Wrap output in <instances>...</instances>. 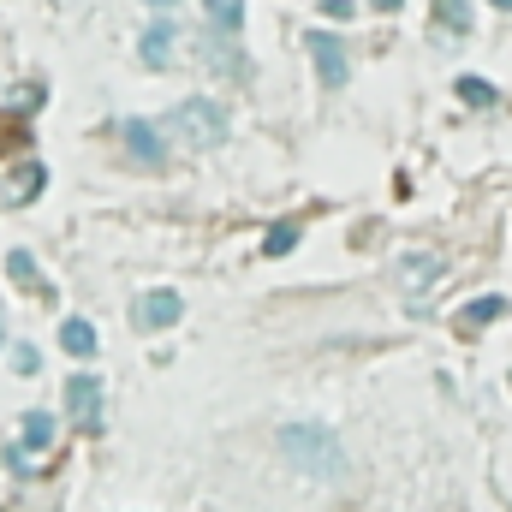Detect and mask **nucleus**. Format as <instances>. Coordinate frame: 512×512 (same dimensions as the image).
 Returning a JSON list of instances; mask_svg holds the SVG:
<instances>
[{
	"instance_id": "obj_7",
	"label": "nucleus",
	"mask_w": 512,
	"mask_h": 512,
	"mask_svg": "<svg viewBox=\"0 0 512 512\" xmlns=\"http://www.w3.org/2000/svg\"><path fill=\"white\" fill-rule=\"evenodd\" d=\"M173 42H179V30H173L167 18H155V24L137 36V60H143L149 72H161V66H173Z\"/></svg>"
},
{
	"instance_id": "obj_2",
	"label": "nucleus",
	"mask_w": 512,
	"mask_h": 512,
	"mask_svg": "<svg viewBox=\"0 0 512 512\" xmlns=\"http://www.w3.org/2000/svg\"><path fill=\"white\" fill-rule=\"evenodd\" d=\"M227 108L221 102H209V96H191V102H179L173 114H167V137L173 143H185V149H221L227 143Z\"/></svg>"
},
{
	"instance_id": "obj_22",
	"label": "nucleus",
	"mask_w": 512,
	"mask_h": 512,
	"mask_svg": "<svg viewBox=\"0 0 512 512\" xmlns=\"http://www.w3.org/2000/svg\"><path fill=\"white\" fill-rule=\"evenodd\" d=\"M149 6H155V12H167V6H179V0H149Z\"/></svg>"
},
{
	"instance_id": "obj_8",
	"label": "nucleus",
	"mask_w": 512,
	"mask_h": 512,
	"mask_svg": "<svg viewBox=\"0 0 512 512\" xmlns=\"http://www.w3.org/2000/svg\"><path fill=\"white\" fill-rule=\"evenodd\" d=\"M18 429H24V435H18V447H12V465H24V453H48V447H54V417H48V411H24Z\"/></svg>"
},
{
	"instance_id": "obj_3",
	"label": "nucleus",
	"mask_w": 512,
	"mask_h": 512,
	"mask_svg": "<svg viewBox=\"0 0 512 512\" xmlns=\"http://www.w3.org/2000/svg\"><path fill=\"white\" fill-rule=\"evenodd\" d=\"M179 316H185V298L167 292V286H161V292H143V298L131 304V328H137V334H161V328H173Z\"/></svg>"
},
{
	"instance_id": "obj_18",
	"label": "nucleus",
	"mask_w": 512,
	"mask_h": 512,
	"mask_svg": "<svg viewBox=\"0 0 512 512\" xmlns=\"http://www.w3.org/2000/svg\"><path fill=\"white\" fill-rule=\"evenodd\" d=\"M298 245V221H280V227H268V239H262V256H286Z\"/></svg>"
},
{
	"instance_id": "obj_5",
	"label": "nucleus",
	"mask_w": 512,
	"mask_h": 512,
	"mask_svg": "<svg viewBox=\"0 0 512 512\" xmlns=\"http://www.w3.org/2000/svg\"><path fill=\"white\" fill-rule=\"evenodd\" d=\"M66 411H72V423L90 435V429H102V382L96 376H72L66 382Z\"/></svg>"
},
{
	"instance_id": "obj_10",
	"label": "nucleus",
	"mask_w": 512,
	"mask_h": 512,
	"mask_svg": "<svg viewBox=\"0 0 512 512\" xmlns=\"http://www.w3.org/2000/svg\"><path fill=\"white\" fill-rule=\"evenodd\" d=\"M42 185H48V167H42V161H18V167L6 173V203H30Z\"/></svg>"
},
{
	"instance_id": "obj_4",
	"label": "nucleus",
	"mask_w": 512,
	"mask_h": 512,
	"mask_svg": "<svg viewBox=\"0 0 512 512\" xmlns=\"http://www.w3.org/2000/svg\"><path fill=\"white\" fill-rule=\"evenodd\" d=\"M304 48H310L316 72H322V84H328V90H340V84H346V72H352V66H346V42H340V36H328V30H310V36H304Z\"/></svg>"
},
{
	"instance_id": "obj_14",
	"label": "nucleus",
	"mask_w": 512,
	"mask_h": 512,
	"mask_svg": "<svg viewBox=\"0 0 512 512\" xmlns=\"http://www.w3.org/2000/svg\"><path fill=\"white\" fill-rule=\"evenodd\" d=\"M453 90H459V102H471V108H501V90H495L489 78H471V72H465Z\"/></svg>"
},
{
	"instance_id": "obj_1",
	"label": "nucleus",
	"mask_w": 512,
	"mask_h": 512,
	"mask_svg": "<svg viewBox=\"0 0 512 512\" xmlns=\"http://www.w3.org/2000/svg\"><path fill=\"white\" fill-rule=\"evenodd\" d=\"M280 459L286 465H298L304 477H346V447H340V435L334 429H322V423H286L280 429Z\"/></svg>"
},
{
	"instance_id": "obj_15",
	"label": "nucleus",
	"mask_w": 512,
	"mask_h": 512,
	"mask_svg": "<svg viewBox=\"0 0 512 512\" xmlns=\"http://www.w3.org/2000/svg\"><path fill=\"white\" fill-rule=\"evenodd\" d=\"M435 274H441V262H435V256H405V262H399V280H405L411 292H423Z\"/></svg>"
},
{
	"instance_id": "obj_20",
	"label": "nucleus",
	"mask_w": 512,
	"mask_h": 512,
	"mask_svg": "<svg viewBox=\"0 0 512 512\" xmlns=\"http://www.w3.org/2000/svg\"><path fill=\"white\" fill-rule=\"evenodd\" d=\"M12 370H18V376H30V370H36V352H30V346H18V352H12Z\"/></svg>"
},
{
	"instance_id": "obj_16",
	"label": "nucleus",
	"mask_w": 512,
	"mask_h": 512,
	"mask_svg": "<svg viewBox=\"0 0 512 512\" xmlns=\"http://www.w3.org/2000/svg\"><path fill=\"white\" fill-rule=\"evenodd\" d=\"M435 24L453 30V36H465L471 30V0H435Z\"/></svg>"
},
{
	"instance_id": "obj_19",
	"label": "nucleus",
	"mask_w": 512,
	"mask_h": 512,
	"mask_svg": "<svg viewBox=\"0 0 512 512\" xmlns=\"http://www.w3.org/2000/svg\"><path fill=\"white\" fill-rule=\"evenodd\" d=\"M322 12H328L334 24H346V18H358V6H352V0H322Z\"/></svg>"
},
{
	"instance_id": "obj_21",
	"label": "nucleus",
	"mask_w": 512,
	"mask_h": 512,
	"mask_svg": "<svg viewBox=\"0 0 512 512\" xmlns=\"http://www.w3.org/2000/svg\"><path fill=\"white\" fill-rule=\"evenodd\" d=\"M376 6H382V12H399V6H405V0H376Z\"/></svg>"
},
{
	"instance_id": "obj_11",
	"label": "nucleus",
	"mask_w": 512,
	"mask_h": 512,
	"mask_svg": "<svg viewBox=\"0 0 512 512\" xmlns=\"http://www.w3.org/2000/svg\"><path fill=\"white\" fill-rule=\"evenodd\" d=\"M507 310L512 304L501 298V292H483V298H471V304L459 310V328H465V334H471V328H489V322H501Z\"/></svg>"
},
{
	"instance_id": "obj_17",
	"label": "nucleus",
	"mask_w": 512,
	"mask_h": 512,
	"mask_svg": "<svg viewBox=\"0 0 512 512\" xmlns=\"http://www.w3.org/2000/svg\"><path fill=\"white\" fill-rule=\"evenodd\" d=\"M203 6H209V24H215V30L239 36V24H245V0H203Z\"/></svg>"
},
{
	"instance_id": "obj_6",
	"label": "nucleus",
	"mask_w": 512,
	"mask_h": 512,
	"mask_svg": "<svg viewBox=\"0 0 512 512\" xmlns=\"http://www.w3.org/2000/svg\"><path fill=\"white\" fill-rule=\"evenodd\" d=\"M197 48H203V66H209V72H221V78H251V60L239 54V42H227V30L197 36Z\"/></svg>"
},
{
	"instance_id": "obj_12",
	"label": "nucleus",
	"mask_w": 512,
	"mask_h": 512,
	"mask_svg": "<svg viewBox=\"0 0 512 512\" xmlns=\"http://www.w3.org/2000/svg\"><path fill=\"white\" fill-rule=\"evenodd\" d=\"M60 352L90 358V352H96V328H90L84 316H66V322H60Z\"/></svg>"
},
{
	"instance_id": "obj_13",
	"label": "nucleus",
	"mask_w": 512,
	"mask_h": 512,
	"mask_svg": "<svg viewBox=\"0 0 512 512\" xmlns=\"http://www.w3.org/2000/svg\"><path fill=\"white\" fill-rule=\"evenodd\" d=\"M6 274H12V280H18L24 292H36V298H54V286H48V280L36 274V262H30V251H12V256H6Z\"/></svg>"
},
{
	"instance_id": "obj_23",
	"label": "nucleus",
	"mask_w": 512,
	"mask_h": 512,
	"mask_svg": "<svg viewBox=\"0 0 512 512\" xmlns=\"http://www.w3.org/2000/svg\"><path fill=\"white\" fill-rule=\"evenodd\" d=\"M495 6H501V12H512V0H495Z\"/></svg>"
},
{
	"instance_id": "obj_9",
	"label": "nucleus",
	"mask_w": 512,
	"mask_h": 512,
	"mask_svg": "<svg viewBox=\"0 0 512 512\" xmlns=\"http://www.w3.org/2000/svg\"><path fill=\"white\" fill-rule=\"evenodd\" d=\"M120 131H126V149L143 161V167H161V161H167V155H161V131L149 126V120H126Z\"/></svg>"
}]
</instances>
